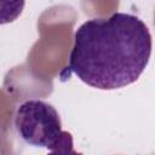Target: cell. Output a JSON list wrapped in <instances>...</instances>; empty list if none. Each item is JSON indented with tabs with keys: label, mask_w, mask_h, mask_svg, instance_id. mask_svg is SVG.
<instances>
[{
	"label": "cell",
	"mask_w": 155,
	"mask_h": 155,
	"mask_svg": "<svg viewBox=\"0 0 155 155\" xmlns=\"http://www.w3.org/2000/svg\"><path fill=\"white\" fill-rule=\"evenodd\" d=\"M18 137L29 145L51 149L62 134V121L53 105L40 99H29L18 105L15 114Z\"/></svg>",
	"instance_id": "7a4b0ae2"
},
{
	"label": "cell",
	"mask_w": 155,
	"mask_h": 155,
	"mask_svg": "<svg viewBox=\"0 0 155 155\" xmlns=\"http://www.w3.org/2000/svg\"><path fill=\"white\" fill-rule=\"evenodd\" d=\"M153 40L137 16L115 12L108 18L84 22L74 34V45L64 71L75 74L98 90H116L138 80L151 56Z\"/></svg>",
	"instance_id": "6da1fadb"
},
{
	"label": "cell",
	"mask_w": 155,
	"mask_h": 155,
	"mask_svg": "<svg viewBox=\"0 0 155 155\" xmlns=\"http://www.w3.org/2000/svg\"><path fill=\"white\" fill-rule=\"evenodd\" d=\"M47 155H82L74 149L73 136L68 131H63L56 144L50 149Z\"/></svg>",
	"instance_id": "3957f363"
}]
</instances>
